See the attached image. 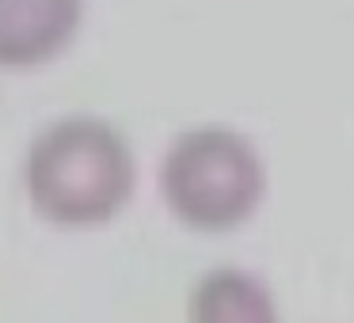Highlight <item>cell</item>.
<instances>
[{
    "mask_svg": "<svg viewBox=\"0 0 354 323\" xmlns=\"http://www.w3.org/2000/svg\"><path fill=\"white\" fill-rule=\"evenodd\" d=\"M27 190L35 209L54 224H103L130 202L133 156L115 126L62 118L31 145Z\"/></svg>",
    "mask_w": 354,
    "mask_h": 323,
    "instance_id": "obj_1",
    "label": "cell"
},
{
    "mask_svg": "<svg viewBox=\"0 0 354 323\" xmlns=\"http://www.w3.org/2000/svg\"><path fill=\"white\" fill-rule=\"evenodd\" d=\"M191 323H278V312L259 277L209 270L191 293Z\"/></svg>",
    "mask_w": 354,
    "mask_h": 323,
    "instance_id": "obj_4",
    "label": "cell"
},
{
    "mask_svg": "<svg viewBox=\"0 0 354 323\" xmlns=\"http://www.w3.org/2000/svg\"><path fill=\"white\" fill-rule=\"evenodd\" d=\"M263 186L267 175L252 141L217 126L183 133L160 168L168 209L198 232H225L248 221L263 202Z\"/></svg>",
    "mask_w": 354,
    "mask_h": 323,
    "instance_id": "obj_2",
    "label": "cell"
},
{
    "mask_svg": "<svg viewBox=\"0 0 354 323\" xmlns=\"http://www.w3.org/2000/svg\"><path fill=\"white\" fill-rule=\"evenodd\" d=\"M80 23V0H0V69L57 57Z\"/></svg>",
    "mask_w": 354,
    "mask_h": 323,
    "instance_id": "obj_3",
    "label": "cell"
}]
</instances>
